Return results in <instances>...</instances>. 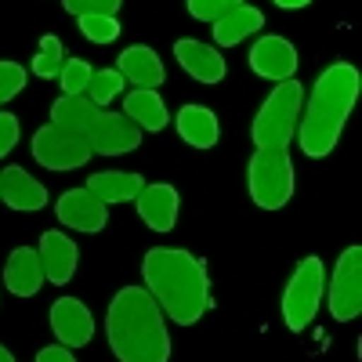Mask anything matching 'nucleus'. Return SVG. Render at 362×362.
Here are the masks:
<instances>
[{
  "label": "nucleus",
  "instance_id": "0eeeda50",
  "mask_svg": "<svg viewBox=\"0 0 362 362\" xmlns=\"http://www.w3.org/2000/svg\"><path fill=\"white\" fill-rule=\"evenodd\" d=\"M90 156V141L87 134H73V131H62V127H40L33 134V160L47 170H76L83 167Z\"/></svg>",
  "mask_w": 362,
  "mask_h": 362
},
{
  "label": "nucleus",
  "instance_id": "4468645a",
  "mask_svg": "<svg viewBox=\"0 0 362 362\" xmlns=\"http://www.w3.org/2000/svg\"><path fill=\"white\" fill-rule=\"evenodd\" d=\"M0 199H4L11 210H22V214H33L47 203V189L33 174H25L22 167H8L0 174Z\"/></svg>",
  "mask_w": 362,
  "mask_h": 362
},
{
  "label": "nucleus",
  "instance_id": "2f4dec72",
  "mask_svg": "<svg viewBox=\"0 0 362 362\" xmlns=\"http://www.w3.org/2000/svg\"><path fill=\"white\" fill-rule=\"evenodd\" d=\"M37 362H76V355L66 348V344H54V348H44L37 355Z\"/></svg>",
  "mask_w": 362,
  "mask_h": 362
},
{
  "label": "nucleus",
  "instance_id": "f03ea898",
  "mask_svg": "<svg viewBox=\"0 0 362 362\" xmlns=\"http://www.w3.org/2000/svg\"><path fill=\"white\" fill-rule=\"evenodd\" d=\"M109 348L119 362H167L170 337L156 297L141 286H124L105 315Z\"/></svg>",
  "mask_w": 362,
  "mask_h": 362
},
{
  "label": "nucleus",
  "instance_id": "7c9ffc66",
  "mask_svg": "<svg viewBox=\"0 0 362 362\" xmlns=\"http://www.w3.org/2000/svg\"><path fill=\"white\" fill-rule=\"evenodd\" d=\"M18 141V116L11 112H0V160H4Z\"/></svg>",
  "mask_w": 362,
  "mask_h": 362
},
{
  "label": "nucleus",
  "instance_id": "c85d7f7f",
  "mask_svg": "<svg viewBox=\"0 0 362 362\" xmlns=\"http://www.w3.org/2000/svg\"><path fill=\"white\" fill-rule=\"evenodd\" d=\"M239 4H243V0H189V15L199 18V22H218L221 15H228Z\"/></svg>",
  "mask_w": 362,
  "mask_h": 362
},
{
  "label": "nucleus",
  "instance_id": "423d86ee",
  "mask_svg": "<svg viewBox=\"0 0 362 362\" xmlns=\"http://www.w3.org/2000/svg\"><path fill=\"white\" fill-rule=\"evenodd\" d=\"M322 293H326V276H322V261L312 257H300V264L293 268V276L286 283L283 293V322L300 334L305 326H312L319 305H322Z\"/></svg>",
  "mask_w": 362,
  "mask_h": 362
},
{
  "label": "nucleus",
  "instance_id": "5701e85b",
  "mask_svg": "<svg viewBox=\"0 0 362 362\" xmlns=\"http://www.w3.org/2000/svg\"><path fill=\"white\" fill-rule=\"evenodd\" d=\"M124 116L134 119L141 131H163L167 127V105L156 90L134 87L131 95H124Z\"/></svg>",
  "mask_w": 362,
  "mask_h": 362
},
{
  "label": "nucleus",
  "instance_id": "473e14b6",
  "mask_svg": "<svg viewBox=\"0 0 362 362\" xmlns=\"http://www.w3.org/2000/svg\"><path fill=\"white\" fill-rule=\"evenodd\" d=\"M279 8H286V11H297V8H305V4H312V0H276Z\"/></svg>",
  "mask_w": 362,
  "mask_h": 362
},
{
  "label": "nucleus",
  "instance_id": "dca6fc26",
  "mask_svg": "<svg viewBox=\"0 0 362 362\" xmlns=\"http://www.w3.org/2000/svg\"><path fill=\"white\" fill-rule=\"evenodd\" d=\"M174 58L181 66H185L189 76H196L199 83H221L225 80V58L214 51V47H206L199 40H177L174 44Z\"/></svg>",
  "mask_w": 362,
  "mask_h": 362
},
{
  "label": "nucleus",
  "instance_id": "a878e982",
  "mask_svg": "<svg viewBox=\"0 0 362 362\" xmlns=\"http://www.w3.org/2000/svg\"><path fill=\"white\" fill-rule=\"evenodd\" d=\"M90 73H95V66H90V62H83V58H66L62 73H58L62 95H83L87 83H90Z\"/></svg>",
  "mask_w": 362,
  "mask_h": 362
},
{
  "label": "nucleus",
  "instance_id": "7ed1b4c3",
  "mask_svg": "<svg viewBox=\"0 0 362 362\" xmlns=\"http://www.w3.org/2000/svg\"><path fill=\"white\" fill-rule=\"evenodd\" d=\"M355 102H358V69L355 66L334 62L329 69L319 73V80L312 87V98L305 105V116L297 119L300 148H305L312 160H322V156L334 153L341 127L351 116Z\"/></svg>",
  "mask_w": 362,
  "mask_h": 362
},
{
  "label": "nucleus",
  "instance_id": "2eb2a0df",
  "mask_svg": "<svg viewBox=\"0 0 362 362\" xmlns=\"http://www.w3.org/2000/svg\"><path fill=\"white\" fill-rule=\"evenodd\" d=\"M138 214L153 232H170L177 225V189L170 185H145L138 192Z\"/></svg>",
  "mask_w": 362,
  "mask_h": 362
},
{
  "label": "nucleus",
  "instance_id": "393cba45",
  "mask_svg": "<svg viewBox=\"0 0 362 362\" xmlns=\"http://www.w3.org/2000/svg\"><path fill=\"white\" fill-rule=\"evenodd\" d=\"M62 66H66V47H62V40H58L54 33H47V37L40 40L37 58H33V73H37L40 80H54L58 73H62Z\"/></svg>",
  "mask_w": 362,
  "mask_h": 362
},
{
  "label": "nucleus",
  "instance_id": "39448f33",
  "mask_svg": "<svg viewBox=\"0 0 362 362\" xmlns=\"http://www.w3.org/2000/svg\"><path fill=\"white\" fill-rule=\"evenodd\" d=\"M250 196L261 210H283L293 196V163L286 148H257L250 160Z\"/></svg>",
  "mask_w": 362,
  "mask_h": 362
},
{
  "label": "nucleus",
  "instance_id": "c756f323",
  "mask_svg": "<svg viewBox=\"0 0 362 362\" xmlns=\"http://www.w3.org/2000/svg\"><path fill=\"white\" fill-rule=\"evenodd\" d=\"M124 0H66V11L83 18V15H116Z\"/></svg>",
  "mask_w": 362,
  "mask_h": 362
},
{
  "label": "nucleus",
  "instance_id": "f257e3e1",
  "mask_svg": "<svg viewBox=\"0 0 362 362\" xmlns=\"http://www.w3.org/2000/svg\"><path fill=\"white\" fill-rule=\"evenodd\" d=\"M141 276H145V290L156 297V305L181 326H196L210 308L206 264L189 250H174V247L148 250L141 261Z\"/></svg>",
  "mask_w": 362,
  "mask_h": 362
},
{
  "label": "nucleus",
  "instance_id": "1a4fd4ad",
  "mask_svg": "<svg viewBox=\"0 0 362 362\" xmlns=\"http://www.w3.org/2000/svg\"><path fill=\"white\" fill-rule=\"evenodd\" d=\"M87 141H90V153L95 156H124L141 145V127L134 119H127L124 112H102L95 119V127H90Z\"/></svg>",
  "mask_w": 362,
  "mask_h": 362
},
{
  "label": "nucleus",
  "instance_id": "412c9836",
  "mask_svg": "<svg viewBox=\"0 0 362 362\" xmlns=\"http://www.w3.org/2000/svg\"><path fill=\"white\" fill-rule=\"evenodd\" d=\"M141 189H145V177H138L131 170H102L87 181V192H95L105 206L109 203H131V199H138Z\"/></svg>",
  "mask_w": 362,
  "mask_h": 362
},
{
  "label": "nucleus",
  "instance_id": "f3484780",
  "mask_svg": "<svg viewBox=\"0 0 362 362\" xmlns=\"http://www.w3.org/2000/svg\"><path fill=\"white\" fill-rule=\"evenodd\" d=\"M116 69H119V76H124V80H131L134 87H145V90H156L163 83V62H160V54L153 47H145V44L127 47L124 54H119Z\"/></svg>",
  "mask_w": 362,
  "mask_h": 362
},
{
  "label": "nucleus",
  "instance_id": "cd10ccee",
  "mask_svg": "<svg viewBox=\"0 0 362 362\" xmlns=\"http://www.w3.org/2000/svg\"><path fill=\"white\" fill-rule=\"evenodd\" d=\"M22 87H25V69L18 62H0V105L22 95Z\"/></svg>",
  "mask_w": 362,
  "mask_h": 362
},
{
  "label": "nucleus",
  "instance_id": "b1692460",
  "mask_svg": "<svg viewBox=\"0 0 362 362\" xmlns=\"http://www.w3.org/2000/svg\"><path fill=\"white\" fill-rule=\"evenodd\" d=\"M124 76H119V69H95L90 73V83H87V90H83V98H90L98 109L102 105H109L112 98H119L124 95Z\"/></svg>",
  "mask_w": 362,
  "mask_h": 362
},
{
  "label": "nucleus",
  "instance_id": "bb28decb",
  "mask_svg": "<svg viewBox=\"0 0 362 362\" xmlns=\"http://www.w3.org/2000/svg\"><path fill=\"white\" fill-rule=\"evenodd\" d=\"M76 22H80V33H83L87 40H95V44H112V40L119 37L116 15H83V18H76Z\"/></svg>",
  "mask_w": 362,
  "mask_h": 362
},
{
  "label": "nucleus",
  "instance_id": "aec40b11",
  "mask_svg": "<svg viewBox=\"0 0 362 362\" xmlns=\"http://www.w3.org/2000/svg\"><path fill=\"white\" fill-rule=\"evenodd\" d=\"M177 134L185 138L192 148H214L218 145V116L210 112L206 105H185L177 112Z\"/></svg>",
  "mask_w": 362,
  "mask_h": 362
},
{
  "label": "nucleus",
  "instance_id": "20e7f679",
  "mask_svg": "<svg viewBox=\"0 0 362 362\" xmlns=\"http://www.w3.org/2000/svg\"><path fill=\"white\" fill-rule=\"evenodd\" d=\"M300 105H305V87L293 76L279 80V87L264 98L261 112L254 116V145L257 148H286L290 138L297 134V119H300Z\"/></svg>",
  "mask_w": 362,
  "mask_h": 362
},
{
  "label": "nucleus",
  "instance_id": "9b49d317",
  "mask_svg": "<svg viewBox=\"0 0 362 362\" xmlns=\"http://www.w3.org/2000/svg\"><path fill=\"white\" fill-rule=\"evenodd\" d=\"M51 329L66 348H83L95 337V319H90L87 305H80L76 297H58L51 305Z\"/></svg>",
  "mask_w": 362,
  "mask_h": 362
},
{
  "label": "nucleus",
  "instance_id": "6ab92c4d",
  "mask_svg": "<svg viewBox=\"0 0 362 362\" xmlns=\"http://www.w3.org/2000/svg\"><path fill=\"white\" fill-rule=\"evenodd\" d=\"M98 116H102V109L83 95H62L51 105V124L62 131H73V134H90Z\"/></svg>",
  "mask_w": 362,
  "mask_h": 362
},
{
  "label": "nucleus",
  "instance_id": "4be33fe9",
  "mask_svg": "<svg viewBox=\"0 0 362 362\" xmlns=\"http://www.w3.org/2000/svg\"><path fill=\"white\" fill-rule=\"evenodd\" d=\"M210 25H214V40H218L221 47H235L239 40L254 37L257 29L264 25V15H261L257 8L239 4V8H232L228 15H221L218 22H210Z\"/></svg>",
  "mask_w": 362,
  "mask_h": 362
},
{
  "label": "nucleus",
  "instance_id": "ddd939ff",
  "mask_svg": "<svg viewBox=\"0 0 362 362\" xmlns=\"http://www.w3.org/2000/svg\"><path fill=\"white\" fill-rule=\"evenodd\" d=\"M40 264H44V279H51L54 286H66L76 276V264H80V250L69 235L62 232H44L40 235Z\"/></svg>",
  "mask_w": 362,
  "mask_h": 362
},
{
  "label": "nucleus",
  "instance_id": "a211bd4d",
  "mask_svg": "<svg viewBox=\"0 0 362 362\" xmlns=\"http://www.w3.org/2000/svg\"><path fill=\"white\" fill-rule=\"evenodd\" d=\"M4 283L15 297H33L44 283V264H40V254L33 247H18L11 250L8 257V268H4Z\"/></svg>",
  "mask_w": 362,
  "mask_h": 362
},
{
  "label": "nucleus",
  "instance_id": "9d476101",
  "mask_svg": "<svg viewBox=\"0 0 362 362\" xmlns=\"http://www.w3.org/2000/svg\"><path fill=\"white\" fill-rule=\"evenodd\" d=\"M54 214L62 225H69L76 232H102L105 221H109V206L87 189H69V192L58 196Z\"/></svg>",
  "mask_w": 362,
  "mask_h": 362
},
{
  "label": "nucleus",
  "instance_id": "72a5a7b5",
  "mask_svg": "<svg viewBox=\"0 0 362 362\" xmlns=\"http://www.w3.org/2000/svg\"><path fill=\"white\" fill-rule=\"evenodd\" d=\"M0 362H15V355H11V351H8L4 344H0Z\"/></svg>",
  "mask_w": 362,
  "mask_h": 362
},
{
  "label": "nucleus",
  "instance_id": "f8f14e48",
  "mask_svg": "<svg viewBox=\"0 0 362 362\" xmlns=\"http://www.w3.org/2000/svg\"><path fill=\"white\" fill-rule=\"evenodd\" d=\"M250 69L264 80H290L297 73V47L283 37H261L250 51Z\"/></svg>",
  "mask_w": 362,
  "mask_h": 362
},
{
  "label": "nucleus",
  "instance_id": "6e6552de",
  "mask_svg": "<svg viewBox=\"0 0 362 362\" xmlns=\"http://www.w3.org/2000/svg\"><path fill=\"white\" fill-rule=\"evenodd\" d=\"M329 300V315L337 322H351L362 312V250L348 247L337 257L334 279H329V293H322Z\"/></svg>",
  "mask_w": 362,
  "mask_h": 362
}]
</instances>
